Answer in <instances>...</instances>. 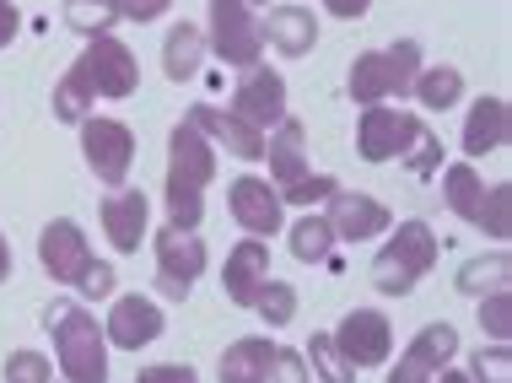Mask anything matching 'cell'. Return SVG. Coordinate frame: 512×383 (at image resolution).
<instances>
[{"instance_id":"cell-1","label":"cell","mask_w":512,"mask_h":383,"mask_svg":"<svg viewBox=\"0 0 512 383\" xmlns=\"http://www.w3.org/2000/svg\"><path fill=\"white\" fill-rule=\"evenodd\" d=\"M44 330L54 335V362L65 383H108V340L92 308L76 297H54L44 308Z\"/></svg>"},{"instance_id":"cell-2","label":"cell","mask_w":512,"mask_h":383,"mask_svg":"<svg viewBox=\"0 0 512 383\" xmlns=\"http://www.w3.org/2000/svg\"><path fill=\"white\" fill-rule=\"evenodd\" d=\"M415 71H421V44H415V38H399V44H389V49L356 54L351 76H345V92H351L356 108L394 103V98H410Z\"/></svg>"},{"instance_id":"cell-3","label":"cell","mask_w":512,"mask_h":383,"mask_svg":"<svg viewBox=\"0 0 512 383\" xmlns=\"http://www.w3.org/2000/svg\"><path fill=\"white\" fill-rule=\"evenodd\" d=\"M432 265H437V232L426 222H399L394 238L378 249V259H372V286H378L383 297H410L415 281Z\"/></svg>"},{"instance_id":"cell-4","label":"cell","mask_w":512,"mask_h":383,"mask_svg":"<svg viewBox=\"0 0 512 383\" xmlns=\"http://www.w3.org/2000/svg\"><path fill=\"white\" fill-rule=\"evenodd\" d=\"M200 33H205V49H211L221 65H232V71H254V65H265L259 17L243 6V0H211Z\"/></svg>"},{"instance_id":"cell-5","label":"cell","mask_w":512,"mask_h":383,"mask_svg":"<svg viewBox=\"0 0 512 383\" xmlns=\"http://www.w3.org/2000/svg\"><path fill=\"white\" fill-rule=\"evenodd\" d=\"M81 157H87L92 179L108 184V189H124L135 168V130L124 119H108V114H87L81 119Z\"/></svg>"},{"instance_id":"cell-6","label":"cell","mask_w":512,"mask_h":383,"mask_svg":"<svg viewBox=\"0 0 512 383\" xmlns=\"http://www.w3.org/2000/svg\"><path fill=\"white\" fill-rule=\"evenodd\" d=\"M76 71L87 76L92 98H108V103L130 98V92L141 87V65H135V49L124 44V38H114V33L87 38V49H81Z\"/></svg>"},{"instance_id":"cell-7","label":"cell","mask_w":512,"mask_h":383,"mask_svg":"<svg viewBox=\"0 0 512 383\" xmlns=\"http://www.w3.org/2000/svg\"><path fill=\"white\" fill-rule=\"evenodd\" d=\"M421 114H410V108H389V103H372L362 108V119H356V157L362 162H394L405 157L415 146V135H421Z\"/></svg>"},{"instance_id":"cell-8","label":"cell","mask_w":512,"mask_h":383,"mask_svg":"<svg viewBox=\"0 0 512 383\" xmlns=\"http://www.w3.org/2000/svg\"><path fill=\"white\" fill-rule=\"evenodd\" d=\"M329 340H335V351L356 367V373H362V367H389V357H394V324L383 319L378 308H351Z\"/></svg>"},{"instance_id":"cell-9","label":"cell","mask_w":512,"mask_h":383,"mask_svg":"<svg viewBox=\"0 0 512 383\" xmlns=\"http://www.w3.org/2000/svg\"><path fill=\"white\" fill-rule=\"evenodd\" d=\"M453 357H459V330H453L448 319L421 324V330H415V340L399 351V362L389 367V383H432Z\"/></svg>"},{"instance_id":"cell-10","label":"cell","mask_w":512,"mask_h":383,"mask_svg":"<svg viewBox=\"0 0 512 383\" xmlns=\"http://www.w3.org/2000/svg\"><path fill=\"white\" fill-rule=\"evenodd\" d=\"M151 243H157V286H162V297L184 303V297L195 292V281L205 276V243L195 238V232H173V227H162Z\"/></svg>"},{"instance_id":"cell-11","label":"cell","mask_w":512,"mask_h":383,"mask_svg":"<svg viewBox=\"0 0 512 383\" xmlns=\"http://www.w3.org/2000/svg\"><path fill=\"white\" fill-rule=\"evenodd\" d=\"M38 265H44L49 281H60V286H76L87 276L92 243H87V232H81V222H71V216L44 222V232H38Z\"/></svg>"},{"instance_id":"cell-12","label":"cell","mask_w":512,"mask_h":383,"mask_svg":"<svg viewBox=\"0 0 512 383\" xmlns=\"http://www.w3.org/2000/svg\"><path fill=\"white\" fill-rule=\"evenodd\" d=\"M227 114H238L243 125H254V130L270 135V130L286 119V76L270 71V65H254V71H243L238 92H232V103H227Z\"/></svg>"},{"instance_id":"cell-13","label":"cell","mask_w":512,"mask_h":383,"mask_svg":"<svg viewBox=\"0 0 512 383\" xmlns=\"http://www.w3.org/2000/svg\"><path fill=\"white\" fill-rule=\"evenodd\" d=\"M227 205H232V222H238L248 238H275V232H281V222H286L281 189H275L270 179H259V173H243V179H232Z\"/></svg>"},{"instance_id":"cell-14","label":"cell","mask_w":512,"mask_h":383,"mask_svg":"<svg viewBox=\"0 0 512 383\" xmlns=\"http://www.w3.org/2000/svg\"><path fill=\"white\" fill-rule=\"evenodd\" d=\"M324 205H329L324 216H329V227H335V243H372L394 227L389 205L362 195V189H335Z\"/></svg>"},{"instance_id":"cell-15","label":"cell","mask_w":512,"mask_h":383,"mask_svg":"<svg viewBox=\"0 0 512 383\" xmlns=\"http://www.w3.org/2000/svg\"><path fill=\"white\" fill-rule=\"evenodd\" d=\"M184 119L205 135V141L216 146V152H232V157H243V162H265V130L243 125V119H238V114H227V108L195 103Z\"/></svg>"},{"instance_id":"cell-16","label":"cell","mask_w":512,"mask_h":383,"mask_svg":"<svg viewBox=\"0 0 512 383\" xmlns=\"http://www.w3.org/2000/svg\"><path fill=\"white\" fill-rule=\"evenodd\" d=\"M162 335V308L151 303V297H114V308H108V319H103V340H108V351H141L151 346V340Z\"/></svg>"},{"instance_id":"cell-17","label":"cell","mask_w":512,"mask_h":383,"mask_svg":"<svg viewBox=\"0 0 512 383\" xmlns=\"http://www.w3.org/2000/svg\"><path fill=\"white\" fill-rule=\"evenodd\" d=\"M211 179H216V146L205 141L189 119L173 125V135H168V184H184V189H200L205 195Z\"/></svg>"},{"instance_id":"cell-18","label":"cell","mask_w":512,"mask_h":383,"mask_svg":"<svg viewBox=\"0 0 512 383\" xmlns=\"http://www.w3.org/2000/svg\"><path fill=\"white\" fill-rule=\"evenodd\" d=\"M265 281H270V243L265 238H243L238 249L227 254V265H221V292H227L232 308H248Z\"/></svg>"},{"instance_id":"cell-19","label":"cell","mask_w":512,"mask_h":383,"mask_svg":"<svg viewBox=\"0 0 512 383\" xmlns=\"http://www.w3.org/2000/svg\"><path fill=\"white\" fill-rule=\"evenodd\" d=\"M146 227H151V200L141 189H114V195L103 200V232L119 254H141Z\"/></svg>"},{"instance_id":"cell-20","label":"cell","mask_w":512,"mask_h":383,"mask_svg":"<svg viewBox=\"0 0 512 383\" xmlns=\"http://www.w3.org/2000/svg\"><path fill=\"white\" fill-rule=\"evenodd\" d=\"M259 38H265V49L286 54V60H302L318 44V17L308 6H270V17H259Z\"/></svg>"},{"instance_id":"cell-21","label":"cell","mask_w":512,"mask_h":383,"mask_svg":"<svg viewBox=\"0 0 512 383\" xmlns=\"http://www.w3.org/2000/svg\"><path fill=\"white\" fill-rule=\"evenodd\" d=\"M507 135H512V103L507 98H475V108L464 114V162L502 152Z\"/></svg>"},{"instance_id":"cell-22","label":"cell","mask_w":512,"mask_h":383,"mask_svg":"<svg viewBox=\"0 0 512 383\" xmlns=\"http://www.w3.org/2000/svg\"><path fill=\"white\" fill-rule=\"evenodd\" d=\"M265 157H270V184L275 189L297 184L302 173H308V130H302V119L286 114L281 125L265 135Z\"/></svg>"},{"instance_id":"cell-23","label":"cell","mask_w":512,"mask_h":383,"mask_svg":"<svg viewBox=\"0 0 512 383\" xmlns=\"http://www.w3.org/2000/svg\"><path fill=\"white\" fill-rule=\"evenodd\" d=\"M270 362H275V346L265 335H243L221 351V367L216 378L221 383H270Z\"/></svg>"},{"instance_id":"cell-24","label":"cell","mask_w":512,"mask_h":383,"mask_svg":"<svg viewBox=\"0 0 512 383\" xmlns=\"http://www.w3.org/2000/svg\"><path fill=\"white\" fill-rule=\"evenodd\" d=\"M410 98L432 108V114H448V108L464 103V71L459 65H421L410 81Z\"/></svg>"},{"instance_id":"cell-25","label":"cell","mask_w":512,"mask_h":383,"mask_svg":"<svg viewBox=\"0 0 512 383\" xmlns=\"http://www.w3.org/2000/svg\"><path fill=\"white\" fill-rule=\"evenodd\" d=\"M200 60H205V33L195 22H178L168 33V44H162V76L184 87V81L200 76Z\"/></svg>"},{"instance_id":"cell-26","label":"cell","mask_w":512,"mask_h":383,"mask_svg":"<svg viewBox=\"0 0 512 383\" xmlns=\"http://www.w3.org/2000/svg\"><path fill=\"white\" fill-rule=\"evenodd\" d=\"M442 200H448V211L459 216V222H475L480 200H486V184H480L475 162H448V168H442Z\"/></svg>"},{"instance_id":"cell-27","label":"cell","mask_w":512,"mask_h":383,"mask_svg":"<svg viewBox=\"0 0 512 383\" xmlns=\"http://www.w3.org/2000/svg\"><path fill=\"white\" fill-rule=\"evenodd\" d=\"M512 281V254L507 249H496V254H480V259H469V265H459V292L464 297H486V292H502V286Z\"/></svg>"},{"instance_id":"cell-28","label":"cell","mask_w":512,"mask_h":383,"mask_svg":"<svg viewBox=\"0 0 512 383\" xmlns=\"http://www.w3.org/2000/svg\"><path fill=\"white\" fill-rule=\"evenodd\" d=\"M292 254L302 259V265H324V259L335 254V227H329L324 211H308L292 227Z\"/></svg>"},{"instance_id":"cell-29","label":"cell","mask_w":512,"mask_h":383,"mask_svg":"<svg viewBox=\"0 0 512 383\" xmlns=\"http://www.w3.org/2000/svg\"><path fill=\"white\" fill-rule=\"evenodd\" d=\"M92 108H98V98H92L87 76H81L76 65H71V71L60 76V87H54V119H60V125H81Z\"/></svg>"},{"instance_id":"cell-30","label":"cell","mask_w":512,"mask_h":383,"mask_svg":"<svg viewBox=\"0 0 512 383\" xmlns=\"http://www.w3.org/2000/svg\"><path fill=\"white\" fill-rule=\"evenodd\" d=\"M248 308H254L259 324H270V330L292 324V319H297V292H292V281H275V276H270L265 286H259V297H254Z\"/></svg>"},{"instance_id":"cell-31","label":"cell","mask_w":512,"mask_h":383,"mask_svg":"<svg viewBox=\"0 0 512 383\" xmlns=\"http://www.w3.org/2000/svg\"><path fill=\"white\" fill-rule=\"evenodd\" d=\"M469 227H480L486 238L507 243V232H512V184H491V189H486V200H480V211H475V222H469Z\"/></svg>"},{"instance_id":"cell-32","label":"cell","mask_w":512,"mask_h":383,"mask_svg":"<svg viewBox=\"0 0 512 383\" xmlns=\"http://www.w3.org/2000/svg\"><path fill=\"white\" fill-rule=\"evenodd\" d=\"M65 22H71L81 38H98V33H114L119 6L114 0H65Z\"/></svg>"},{"instance_id":"cell-33","label":"cell","mask_w":512,"mask_h":383,"mask_svg":"<svg viewBox=\"0 0 512 383\" xmlns=\"http://www.w3.org/2000/svg\"><path fill=\"white\" fill-rule=\"evenodd\" d=\"M302 357L313 362L308 373H318V383H356V367L340 357V351H335V340H329V335H313Z\"/></svg>"},{"instance_id":"cell-34","label":"cell","mask_w":512,"mask_h":383,"mask_svg":"<svg viewBox=\"0 0 512 383\" xmlns=\"http://www.w3.org/2000/svg\"><path fill=\"white\" fill-rule=\"evenodd\" d=\"M162 205H168L173 232H195L200 216H205V195L200 189H184V184H162Z\"/></svg>"},{"instance_id":"cell-35","label":"cell","mask_w":512,"mask_h":383,"mask_svg":"<svg viewBox=\"0 0 512 383\" xmlns=\"http://www.w3.org/2000/svg\"><path fill=\"white\" fill-rule=\"evenodd\" d=\"M480 303V330H486L496 346H507V335H512V292L502 286V292H486V297H475Z\"/></svg>"},{"instance_id":"cell-36","label":"cell","mask_w":512,"mask_h":383,"mask_svg":"<svg viewBox=\"0 0 512 383\" xmlns=\"http://www.w3.org/2000/svg\"><path fill=\"white\" fill-rule=\"evenodd\" d=\"M469 383H512V351L507 346H480L469 357Z\"/></svg>"},{"instance_id":"cell-37","label":"cell","mask_w":512,"mask_h":383,"mask_svg":"<svg viewBox=\"0 0 512 383\" xmlns=\"http://www.w3.org/2000/svg\"><path fill=\"white\" fill-rule=\"evenodd\" d=\"M335 189H340L335 173H302L297 184L281 189V205H308V211H313V205H324L329 195H335Z\"/></svg>"},{"instance_id":"cell-38","label":"cell","mask_w":512,"mask_h":383,"mask_svg":"<svg viewBox=\"0 0 512 383\" xmlns=\"http://www.w3.org/2000/svg\"><path fill=\"white\" fill-rule=\"evenodd\" d=\"M6 383H54V362L44 357V351L22 346L6 357Z\"/></svg>"},{"instance_id":"cell-39","label":"cell","mask_w":512,"mask_h":383,"mask_svg":"<svg viewBox=\"0 0 512 383\" xmlns=\"http://www.w3.org/2000/svg\"><path fill=\"white\" fill-rule=\"evenodd\" d=\"M405 168H410L421 184H426V179H437V173H442V141H437L432 130H421V135H415V146L405 152Z\"/></svg>"},{"instance_id":"cell-40","label":"cell","mask_w":512,"mask_h":383,"mask_svg":"<svg viewBox=\"0 0 512 383\" xmlns=\"http://www.w3.org/2000/svg\"><path fill=\"white\" fill-rule=\"evenodd\" d=\"M308 357L292 346H275V362H270V383H308Z\"/></svg>"},{"instance_id":"cell-41","label":"cell","mask_w":512,"mask_h":383,"mask_svg":"<svg viewBox=\"0 0 512 383\" xmlns=\"http://www.w3.org/2000/svg\"><path fill=\"white\" fill-rule=\"evenodd\" d=\"M114 281H119V276H114V265H103V259H92V265H87V276L76 281V292L98 303V297H114Z\"/></svg>"},{"instance_id":"cell-42","label":"cell","mask_w":512,"mask_h":383,"mask_svg":"<svg viewBox=\"0 0 512 383\" xmlns=\"http://www.w3.org/2000/svg\"><path fill=\"white\" fill-rule=\"evenodd\" d=\"M119 6V22H157V17H168L173 11V0H114Z\"/></svg>"},{"instance_id":"cell-43","label":"cell","mask_w":512,"mask_h":383,"mask_svg":"<svg viewBox=\"0 0 512 383\" xmlns=\"http://www.w3.org/2000/svg\"><path fill=\"white\" fill-rule=\"evenodd\" d=\"M135 383H200V378H195V367H184V362H157V367H141Z\"/></svg>"},{"instance_id":"cell-44","label":"cell","mask_w":512,"mask_h":383,"mask_svg":"<svg viewBox=\"0 0 512 383\" xmlns=\"http://www.w3.org/2000/svg\"><path fill=\"white\" fill-rule=\"evenodd\" d=\"M22 33V17H17V6L11 0H0V49H11V38Z\"/></svg>"},{"instance_id":"cell-45","label":"cell","mask_w":512,"mask_h":383,"mask_svg":"<svg viewBox=\"0 0 512 383\" xmlns=\"http://www.w3.org/2000/svg\"><path fill=\"white\" fill-rule=\"evenodd\" d=\"M367 6H372V0H324V11H329V17H345V22L367 17Z\"/></svg>"},{"instance_id":"cell-46","label":"cell","mask_w":512,"mask_h":383,"mask_svg":"<svg viewBox=\"0 0 512 383\" xmlns=\"http://www.w3.org/2000/svg\"><path fill=\"white\" fill-rule=\"evenodd\" d=\"M0 281H11V238L0 232Z\"/></svg>"},{"instance_id":"cell-47","label":"cell","mask_w":512,"mask_h":383,"mask_svg":"<svg viewBox=\"0 0 512 383\" xmlns=\"http://www.w3.org/2000/svg\"><path fill=\"white\" fill-rule=\"evenodd\" d=\"M432 383H469V373H453V367H442V373Z\"/></svg>"},{"instance_id":"cell-48","label":"cell","mask_w":512,"mask_h":383,"mask_svg":"<svg viewBox=\"0 0 512 383\" xmlns=\"http://www.w3.org/2000/svg\"><path fill=\"white\" fill-rule=\"evenodd\" d=\"M243 6H248V11H259V6H270V0H243Z\"/></svg>"}]
</instances>
